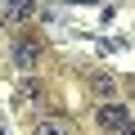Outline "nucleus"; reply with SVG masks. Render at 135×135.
I'll return each mask as SVG.
<instances>
[{
    "mask_svg": "<svg viewBox=\"0 0 135 135\" xmlns=\"http://www.w3.org/2000/svg\"><path fill=\"white\" fill-rule=\"evenodd\" d=\"M41 54H45V45H41L36 36H18L9 59H14V68H18V72H32V68L41 63Z\"/></svg>",
    "mask_w": 135,
    "mask_h": 135,
    "instance_id": "obj_1",
    "label": "nucleus"
},
{
    "mask_svg": "<svg viewBox=\"0 0 135 135\" xmlns=\"http://www.w3.org/2000/svg\"><path fill=\"white\" fill-rule=\"evenodd\" d=\"M95 126H99V131H113V135H122V131L131 126V113H126L122 104H99V108H95Z\"/></svg>",
    "mask_w": 135,
    "mask_h": 135,
    "instance_id": "obj_2",
    "label": "nucleus"
},
{
    "mask_svg": "<svg viewBox=\"0 0 135 135\" xmlns=\"http://www.w3.org/2000/svg\"><path fill=\"white\" fill-rule=\"evenodd\" d=\"M32 14H36V0H0V23L9 27H23Z\"/></svg>",
    "mask_w": 135,
    "mask_h": 135,
    "instance_id": "obj_3",
    "label": "nucleus"
},
{
    "mask_svg": "<svg viewBox=\"0 0 135 135\" xmlns=\"http://www.w3.org/2000/svg\"><path fill=\"white\" fill-rule=\"evenodd\" d=\"M36 135H72V126H68V117H41Z\"/></svg>",
    "mask_w": 135,
    "mask_h": 135,
    "instance_id": "obj_4",
    "label": "nucleus"
},
{
    "mask_svg": "<svg viewBox=\"0 0 135 135\" xmlns=\"http://www.w3.org/2000/svg\"><path fill=\"white\" fill-rule=\"evenodd\" d=\"M18 104H23V108H32V104H41V81H36V77L18 86Z\"/></svg>",
    "mask_w": 135,
    "mask_h": 135,
    "instance_id": "obj_5",
    "label": "nucleus"
},
{
    "mask_svg": "<svg viewBox=\"0 0 135 135\" xmlns=\"http://www.w3.org/2000/svg\"><path fill=\"white\" fill-rule=\"evenodd\" d=\"M95 90L104 95V104H113V81H108V77H95Z\"/></svg>",
    "mask_w": 135,
    "mask_h": 135,
    "instance_id": "obj_6",
    "label": "nucleus"
},
{
    "mask_svg": "<svg viewBox=\"0 0 135 135\" xmlns=\"http://www.w3.org/2000/svg\"><path fill=\"white\" fill-rule=\"evenodd\" d=\"M122 135H135V126H126V131H122Z\"/></svg>",
    "mask_w": 135,
    "mask_h": 135,
    "instance_id": "obj_7",
    "label": "nucleus"
}]
</instances>
